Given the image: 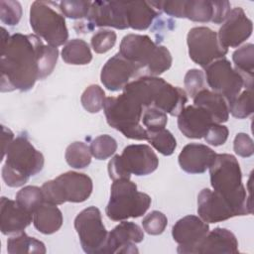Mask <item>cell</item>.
Wrapping results in <instances>:
<instances>
[{"instance_id": "obj_29", "label": "cell", "mask_w": 254, "mask_h": 254, "mask_svg": "<svg viewBox=\"0 0 254 254\" xmlns=\"http://www.w3.org/2000/svg\"><path fill=\"white\" fill-rule=\"evenodd\" d=\"M62 58L68 64L83 65L92 60V54L88 44L81 39L69 40L62 50Z\"/></svg>"}, {"instance_id": "obj_10", "label": "cell", "mask_w": 254, "mask_h": 254, "mask_svg": "<svg viewBox=\"0 0 254 254\" xmlns=\"http://www.w3.org/2000/svg\"><path fill=\"white\" fill-rule=\"evenodd\" d=\"M44 201L59 205L64 202H82L86 200L93 189L91 179L82 173L66 172L42 186Z\"/></svg>"}, {"instance_id": "obj_24", "label": "cell", "mask_w": 254, "mask_h": 254, "mask_svg": "<svg viewBox=\"0 0 254 254\" xmlns=\"http://www.w3.org/2000/svg\"><path fill=\"white\" fill-rule=\"evenodd\" d=\"M205 253L238 254V241L230 230L222 227H216L207 232L193 252V254Z\"/></svg>"}, {"instance_id": "obj_43", "label": "cell", "mask_w": 254, "mask_h": 254, "mask_svg": "<svg viewBox=\"0 0 254 254\" xmlns=\"http://www.w3.org/2000/svg\"><path fill=\"white\" fill-rule=\"evenodd\" d=\"M228 134L229 131L226 126L214 123L208 128L203 138L206 141V143L212 146H220L226 142Z\"/></svg>"}, {"instance_id": "obj_5", "label": "cell", "mask_w": 254, "mask_h": 254, "mask_svg": "<svg viewBox=\"0 0 254 254\" xmlns=\"http://www.w3.org/2000/svg\"><path fill=\"white\" fill-rule=\"evenodd\" d=\"M5 156L2 178L11 188L24 186L44 168L43 154L32 145L26 134H20L11 142Z\"/></svg>"}, {"instance_id": "obj_37", "label": "cell", "mask_w": 254, "mask_h": 254, "mask_svg": "<svg viewBox=\"0 0 254 254\" xmlns=\"http://www.w3.org/2000/svg\"><path fill=\"white\" fill-rule=\"evenodd\" d=\"M91 6L90 1L64 0L60 2V9L64 16L70 19H82L87 17Z\"/></svg>"}, {"instance_id": "obj_32", "label": "cell", "mask_w": 254, "mask_h": 254, "mask_svg": "<svg viewBox=\"0 0 254 254\" xmlns=\"http://www.w3.org/2000/svg\"><path fill=\"white\" fill-rule=\"evenodd\" d=\"M147 141L164 156H170L177 147L174 135L166 128L147 132Z\"/></svg>"}, {"instance_id": "obj_22", "label": "cell", "mask_w": 254, "mask_h": 254, "mask_svg": "<svg viewBox=\"0 0 254 254\" xmlns=\"http://www.w3.org/2000/svg\"><path fill=\"white\" fill-rule=\"evenodd\" d=\"M33 221V214L16 200L2 196L0 199V229L4 235L20 233Z\"/></svg>"}, {"instance_id": "obj_39", "label": "cell", "mask_w": 254, "mask_h": 254, "mask_svg": "<svg viewBox=\"0 0 254 254\" xmlns=\"http://www.w3.org/2000/svg\"><path fill=\"white\" fill-rule=\"evenodd\" d=\"M22 17V6L18 1H0V19L3 24L15 26Z\"/></svg>"}, {"instance_id": "obj_41", "label": "cell", "mask_w": 254, "mask_h": 254, "mask_svg": "<svg viewBox=\"0 0 254 254\" xmlns=\"http://www.w3.org/2000/svg\"><path fill=\"white\" fill-rule=\"evenodd\" d=\"M168 224L167 216L158 210L148 213L142 220L144 230L150 235H159L164 232Z\"/></svg>"}, {"instance_id": "obj_42", "label": "cell", "mask_w": 254, "mask_h": 254, "mask_svg": "<svg viewBox=\"0 0 254 254\" xmlns=\"http://www.w3.org/2000/svg\"><path fill=\"white\" fill-rule=\"evenodd\" d=\"M187 92L193 98L200 90L205 88L204 72L197 68H191L187 71L184 79Z\"/></svg>"}, {"instance_id": "obj_14", "label": "cell", "mask_w": 254, "mask_h": 254, "mask_svg": "<svg viewBox=\"0 0 254 254\" xmlns=\"http://www.w3.org/2000/svg\"><path fill=\"white\" fill-rule=\"evenodd\" d=\"M208 231V224L198 216L187 215L179 219L172 228V236L179 244L178 253L193 254L195 247Z\"/></svg>"}, {"instance_id": "obj_36", "label": "cell", "mask_w": 254, "mask_h": 254, "mask_svg": "<svg viewBox=\"0 0 254 254\" xmlns=\"http://www.w3.org/2000/svg\"><path fill=\"white\" fill-rule=\"evenodd\" d=\"M91 155L97 160H106L117 150V142L110 135L103 134L94 138L90 143Z\"/></svg>"}, {"instance_id": "obj_34", "label": "cell", "mask_w": 254, "mask_h": 254, "mask_svg": "<svg viewBox=\"0 0 254 254\" xmlns=\"http://www.w3.org/2000/svg\"><path fill=\"white\" fill-rule=\"evenodd\" d=\"M105 99L104 90L97 84H91L82 92L80 102L87 112L97 113L103 108Z\"/></svg>"}, {"instance_id": "obj_20", "label": "cell", "mask_w": 254, "mask_h": 254, "mask_svg": "<svg viewBox=\"0 0 254 254\" xmlns=\"http://www.w3.org/2000/svg\"><path fill=\"white\" fill-rule=\"evenodd\" d=\"M197 213L206 223H216L236 216L229 203L209 189L201 190L197 195Z\"/></svg>"}, {"instance_id": "obj_30", "label": "cell", "mask_w": 254, "mask_h": 254, "mask_svg": "<svg viewBox=\"0 0 254 254\" xmlns=\"http://www.w3.org/2000/svg\"><path fill=\"white\" fill-rule=\"evenodd\" d=\"M7 251L9 254H45V244L34 238L28 236L24 231L20 232L16 236H12L7 241Z\"/></svg>"}, {"instance_id": "obj_23", "label": "cell", "mask_w": 254, "mask_h": 254, "mask_svg": "<svg viewBox=\"0 0 254 254\" xmlns=\"http://www.w3.org/2000/svg\"><path fill=\"white\" fill-rule=\"evenodd\" d=\"M216 153L203 144L190 143L186 145L179 155L182 170L189 174H202L211 166Z\"/></svg>"}, {"instance_id": "obj_3", "label": "cell", "mask_w": 254, "mask_h": 254, "mask_svg": "<svg viewBox=\"0 0 254 254\" xmlns=\"http://www.w3.org/2000/svg\"><path fill=\"white\" fill-rule=\"evenodd\" d=\"M123 92L134 97L144 108L154 107L178 116L188 102L187 92L158 76H142L130 81Z\"/></svg>"}, {"instance_id": "obj_44", "label": "cell", "mask_w": 254, "mask_h": 254, "mask_svg": "<svg viewBox=\"0 0 254 254\" xmlns=\"http://www.w3.org/2000/svg\"><path fill=\"white\" fill-rule=\"evenodd\" d=\"M233 150L240 157H251L254 153V143L252 138L246 133H238L234 138Z\"/></svg>"}, {"instance_id": "obj_17", "label": "cell", "mask_w": 254, "mask_h": 254, "mask_svg": "<svg viewBox=\"0 0 254 254\" xmlns=\"http://www.w3.org/2000/svg\"><path fill=\"white\" fill-rule=\"evenodd\" d=\"M230 12L228 1L183 0V18L200 23H223Z\"/></svg>"}, {"instance_id": "obj_40", "label": "cell", "mask_w": 254, "mask_h": 254, "mask_svg": "<svg viewBox=\"0 0 254 254\" xmlns=\"http://www.w3.org/2000/svg\"><path fill=\"white\" fill-rule=\"evenodd\" d=\"M116 33L112 30H99L91 38L90 44L97 54H104L111 50L116 43Z\"/></svg>"}, {"instance_id": "obj_12", "label": "cell", "mask_w": 254, "mask_h": 254, "mask_svg": "<svg viewBox=\"0 0 254 254\" xmlns=\"http://www.w3.org/2000/svg\"><path fill=\"white\" fill-rule=\"evenodd\" d=\"M187 44L191 61L203 68L224 58L228 52V49L220 45L217 33L207 27L191 28L187 36Z\"/></svg>"}, {"instance_id": "obj_4", "label": "cell", "mask_w": 254, "mask_h": 254, "mask_svg": "<svg viewBox=\"0 0 254 254\" xmlns=\"http://www.w3.org/2000/svg\"><path fill=\"white\" fill-rule=\"evenodd\" d=\"M118 53L139 68L141 77L158 76L168 70L173 63L170 51L154 43L147 35L124 36Z\"/></svg>"}, {"instance_id": "obj_6", "label": "cell", "mask_w": 254, "mask_h": 254, "mask_svg": "<svg viewBox=\"0 0 254 254\" xmlns=\"http://www.w3.org/2000/svg\"><path fill=\"white\" fill-rule=\"evenodd\" d=\"M103 109L108 125L126 138L147 140V131L141 122L145 108L134 97L126 92L106 97Z\"/></svg>"}, {"instance_id": "obj_13", "label": "cell", "mask_w": 254, "mask_h": 254, "mask_svg": "<svg viewBox=\"0 0 254 254\" xmlns=\"http://www.w3.org/2000/svg\"><path fill=\"white\" fill-rule=\"evenodd\" d=\"M204 76L212 91L222 95L229 104L244 87L242 75L232 66L230 62L219 59L204 67Z\"/></svg>"}, {"instance_id": "obj_21", "label": "cell", "mask_w": 254, "mask_h": 254, "mask_svg": "<svg viewBox=\"0 0 254 254\" xmlns=\"http://www.w3.org/2000/svg\"><path fill=\"white\" fill-rule=\"evenodd\" d=\"M210 114L195 105L186 106L178 115V127L187 138L200 139L206 134L208 128L214 124Z\"/></svg>"}, {"instance_id": "obj_9", "label": "cell", "mask_w": 254, "mask_h": 254, "mask_svg": "<svg viewBox=\"0 0 254 254\" xmlns=\"http://www.w3.org/2000/svg\"><path fill=\"white\" fill-rule=\"evenodd\" d=\"M159 159L153 149L145 144H133L124 148L108 163V175L112 181L126 179L131 175L147 176L157 170Z\"/></svg>"}, {"instance_id": "obj_38", "label": "cell", "mask_w": 254, "mask_h": 254, "mask_svg": "<svg viewBox=\"0 0 254 254\" xmlns=\"http://www.w3.org/2000/svg\"><path fill=\"white\" fill-rule=\"evenodd\" d=\"M141 122L147 132L163 129L168 123L167 113L154 107H147L144 109Z\"/></svg>"}, {"instance_id": "obj_15", "label": "cell", "mask_w": 254, "mask_h": 254, "mask_svg": "<svg viewBox=\"0 0 254 254\" xmlns=\"http://www.w3.org/2000/svg\"><path fill=\"white\" fill-rule=\"evenodd\" d=\"M252 30V21L246 16L241 7H235L230 10L220 27L217 38L222 47L226 49L236 48L251 36Z\"/></svg>"}, {"instance_id": "obj_27", "label": "cell", "mask_w": 254, "mask_h": 254, "mask_svg": "<svg viewBox=\"0 0 254 254\" xmlns=\"http://www.w3.org/2000/svg\"><path fill=\"white\" fill-rule=\"evenodd\" d=\"M63 213L57 205L44 202L33 213L35 228L43 234H53L63 225Z\"/></svg>"}, {"instance_id": "obj_45", "label": "cell", "mask_w": 254, "mask_h": 254, "mask_svg": "<svg viewBox=\"0 0 254 254\" xmlns=\"http://www.w3.org/2000/svg\"><path fill=\"white\" fill-rule=\"evenodd\" d=\"M1 140H2V159L1 160H3L5 155H6V151H7L8 147H9V145L14 140L13 132L10 129H8L5 126H3V125H2Z\"/></svg>"}, {"instance_id": "obj_28", "label": "cell", "mask_w": 254, "mask_h": 254, "mask_svg": "<svg viewBox=\"0 0 254 254\" xmlns=\"http://www.w3.org/2000/svg\"><path fill=\"white\" fill-rule=\"evenodd\" d=\"M232 61L235 69L244 79V88L253 89V71H254V46L246 44L238 48L232 55Z\"/></svg>"}, {"instance_id": "obj_16", "label": "cell", "mask_w": 254, "mask_h": 254, "mask_svg": "<svg viewBox=\"0 0 254 254\" xmlns=\"http://www.w3.org/2000/svg\"><path fill=\"white\" fill-rule=\"evenodd\" d=\"M141 77L139 68L124 59L119 53L110 58L103 65L100 73L102 84L110 91L123 89L132 78Z\"/></svg>"}, {"instance_id": "obj_35", "label": "cell", "mask_w": 254, "mask_h": 254, "mask_svg": "<svg viewBox=\"0 0 254 254\" xmlns=\"http://www.w3.org/2000/svg\"><path fill=\"white\" fill-rule=\"evenodd\" d=\"M229 113L235 118L243 119L253 113V89H244L229 104Z\"/></svg>"}, {"instance_id": "obj_33", "label": "cell", "mask_w": 254, "mask_h": 254, "mask_svg": "<svg viewBox=\"0 0 254 254\" xmlns=\"http://www.w3.org/2000/svg\"><path fill=\"white\" fill-rule=\"evenodd\" d=\"M16 201L25 210L33 214L45 202L42 189L36 186L24 187L17 192Z\"/></svg>"}, {"instance_id": "obj_19", "label": "cell", "mask_w": 254, "mask_h": 254, "mask_svg": "<svg viewBox=\"0 0 254 254\" xmlns=\"http://www.w3.org/2000/svg\"><path fill=\"white\" fill-rule=\"evenodd\" d=\"M143 239L144 232L138 224L122 221L108 233L103 253H138L135 243H140Z\"/></svg>"}, {"instance_id": "obj_7", "label": "cell", "mask_w": 254, "mask_h": 254, "mask_svg": "<svg viewBox=\"0 0 254 254\" xmlns=\"http://www.w3.org/2000/svg\"><path fill=\"white\" fill-rule=\"evenodd\" d=\"M150 204L149 194L138 191L136 184L130 180L120 179L112 183L105 213L113 221H122L143 215Z\"/></svg>"}, {"instance_id": "obj_26", "label": "cell", "mask_w": 254, "mask_h": 254, "mask_svg": "<svg viewBox=\"0 0 254 254\" xmlns=\"http://www.w3.org/2000/svg\"><path fill=\"white\" fill-rule=\"evenodd\" d=\"M193 105L206 110L217 124L224 123L229 118V108L225 98L207 88L200 90L193 97Z\"/></svg>"}, {"instance_id": "obj_25", "label": "cell", "mask_w": 254, "mask_h": 254, "mask_svg": "<svg viewBox=\"0 0 254 254\" xmlns=\"http://www.w3.org/2000/svg\"><path fill=\"white\" fill-rule=\"evenodd\" d=\"M126 19L129 28L146 30L161 12L152 4V1L124 2Z\"/></svg>"}, {"instance_id": "obj_11", "label": "cell", "mask_w": 254, "mask_h": 254, "mask_svg": "<svg viewBox=\"0 0 254 254\" xmlns=\"http://www.w3.org/2000/svg\"><path fill=\"white\" fill-rule=\"evenodd\" d=\"M74 228L85 253L103 254L108 232L97 207L89 206L81 210L74 218Z\"/></svg>"}, {"instance_id": "obj_18", "label": "cell", "mask_w": 254, "mask_h": 254, "mask_svg": "<svg viewBox=\"0 0 254 254\" xmlns=\"http://www.w3.org/2000/svg\"><path fill=\"white\" fill-rule=\"evenodd\" d=\"M87 25L94 27H112L119 30L129 28L126 19L124 2L94 1L87 14Z\"/></svg>"}, {"instance_id": "obj_1", "label": "cell", "mask_w": 254, "mask_h": 254, "mask_svg": "<svg viewBox=\"0 0 254 254\" xmlns=\"http://www.w3.org/2000/svg\"><path fill=\"white\" fill-rule=\"evenodd\" d=\"M2 31L1 91H28L37 80L49 76L58 61L59 50L45 44L37 35L16 33L12 36Z\"/></svg>"}, {"instance_id": "obj_8", "label": "cell", "mask_w": 254, "mask_h": 254, "mask_svg": "<svg viewBox=\"0 0 254 254\" xmlns=\"http://www.w3.org/2000/svg\"><path fill=\"white\" fill-rule=\"evenodd\" d=\"M30 25L35 34L52 47L62 46L68 39V31L60 3L34 1L30 8Z\"/></svg>"}, {"instance_id": "obj_31", "label": "cell", "mask_w": 254, "mask_h": 254, "mask_svg": "<svg viewBox=\"0 0 254 254\" xmlns=\"http://www.w3.org/2000/svg\"><path fill=\"white\" fill-rule=\"evenodd\" d=\"M90 148L83 142H73L67 146L64 154L66 163L74 169H83L91 162Z\"/></svg>"}, {"instance_id": "obj_2", "label": "cell", "mask_w": 254, "mask_h": 254, "mask_svg": "<svg viewBox=\"0 0 254 254\" xmlns=\"http://www.w3.org/2000/svg\"><path fill=\"white\" fill-rule=\"evenodd\" d=\"M209 176L213 190L229 203L236 216L252 213L251 197L242 184L241 169L233 155L216 154Z\"/></svg>"}]
</instances>
